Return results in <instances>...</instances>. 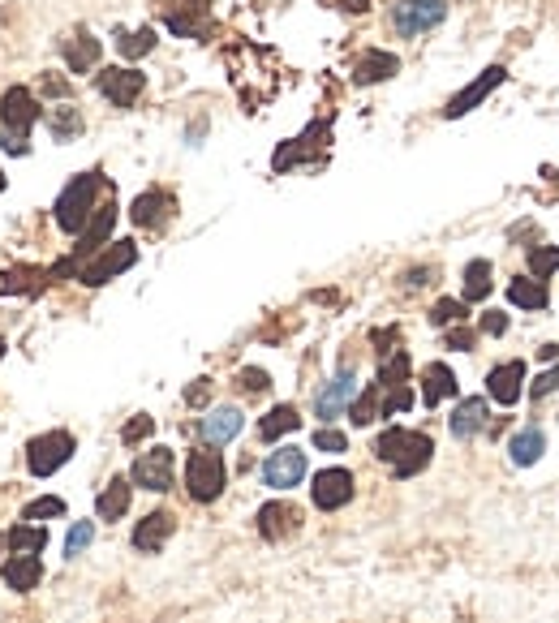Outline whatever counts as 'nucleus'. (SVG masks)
Wrapping results in <instances>:
<instances>
[{
	"label": "nucleus",
	"instance_id": "nucleus-36",
	"mask_svg": "<svg viewBox=\"0 0 559 623\" xmlns=\"http://www.w3.org/2000/svg\"><path fill=\"white\" fill-rule=\"evenodd\" d=\"M117 48H121V56H129V61H138V56H147L155 48V31L151 26H142V31H134V35H121Z\"/></svg>",
	"mask_w": 559,
	"mask_h": 623
},
{
	"label": "nucleus",
	"instance_id": "nucleus-42",
	"mask_svg": "<svg viewBox=\"0 0 559 623\" xmlns=\"http://www.w3.org/2000/svg\"><path fill=\"white\" fill-rule=\"evenodd\" d=\"M555 387H559V366H551L547 374H538V383L529 387V391H534V400H542V396H551Z\"/></svg>",
	"mask_w": 559,
	"mask_h": 623
},
{
	"label": "nucleus",
	"instance_id": "nucleus-29",
	"mask_svg": "<svg viewBox=\"0 0 559 623\" xmlns=\"http://www.w3.org/2000/svg\"><path fill=\"white\" fill-rule=\"evenodd\" d=\"M48 129H52V138H56V142H74V138L82 134V112H78V108H69V104L48 108Z\"/></svg>",
	"mask_w": 559,
	"mask_h": 623
},
{
	"label": "nucleus",
	"instance_id": "nucleus-2",
	"mask_svg": "<svg viewBox=\"0 0 559 623\" xmlns=\"http://www.w3.org/2000/svg\"><path fill=\"white\" fill-rule=\"evenodd\" d=\"M104 190V177L99 172H82V177H74L61 190V198H56V224L65 228V233H82L86 224H91L95 215V194Z\"/></svg>",
	"mask_w": 559,
	"mask_h": 623
},
{
	"label": "nucleus",
	"instance_id": "nucleus-34",
	"mask_svg": "<svg viewBox=\"0 0 559 623\" xmlns=\"http://www.w3.org/2000/svg\"><path fill=\"white\" fill-rule=\"evenodd\" d=\"M379 396H383V387H379V383H370V387H366V396H362V400H353V409H349V413H353V426H370L375 417H383V400H379Z\"/></svg>",
	"mask_w": 559,
	"mask_h": 623
},
{
	"label": "nucleus",
	"instance_id": "nucleus-31",
	"mask_svg": "<svg viewBox=\"0 0 559 623\" xmlns=\"http://www.w3.org/2000/svg\"><path fill=\"white\" fill-rule=\"evenodd\" d=\"M486 297H491V263L473 258L465 267V301H486Z\"/></svg>",
	"mask_w": 559,
	"mask_h": 623
},
{
	"label": "nucleus",
	"instance_id": "nucleus-22",
	"mask_svg": "<svg viewBox=\"0 0 559 623\" xmlns=\"http://www.w3.org/2000/svg\"><path fill=\"white\" fill-rule=\"evenodd\" d=\"M448 426H452L456 439H473L478 430H486V400H478V396H473V400H461Z\"/></svg>",
	"mask_w": 559,
	"mask_h": 623
},
{
	"label": "nucleus",
	"instance_id": "nucleus-47",
	"mask_svg": "<svg viewBox=\"0 0 559 623\" xmlns=\"http://www.w3.org/2000/svg\"><path fill=\"white\" fill-rule=\"evenodd\" d=\"M43 91H48V95H69V86H65L61 78H48V74H43Z\"/></svg>",
	"mask_w": 559,
	"mask_h": 623
},
{
	"label": "nucleus",
	"instance_id": "nucleus-1",
	"mask_svg": "<svg viewBox=\"0 0 559 623\" xmlns=\"http://www.w3.org/2000/svg\"><path fill=\"white\" fill-rule=\"evenodd\" d=\"M430 439L418 430H405V426H392V430H383L379 434V443H375V456L387 460V465L396 469V477H413V473H422L430 465Z\"/></svg>",
	"mask_w": 559,
	"mask_h": 623
},
{
	"label": "nucleus",
	"instance_id": "nucleus-12",
	"mask_svg": "<svg viewBox=\"0 0 559 623\" xmlns=\"http://www.w3.org/2000/svg\"><path fill=\"white\" fill-rule=\"evenodd\" d=\"M99 91H104V99H112L117 108H129L142 91H147V74H138V69H104V74H99Z\"/></svg>",
	"mask_w": 559,
	"mask_h": 623
},
{
	"label": "nucleus",
	"instance_id": "nucleus-21",
	"mask_svg": "<svg viewBox=\"0 0 559 623\" xmlns=\"http://www.w3.org/2000/svg\"><path fill=\"white\" fill-rule=\"evenodd\" d=\"M396 69H400V61H396L392 52H366L362 61L353 65V82H357V86H370V82H383V78H392Z\"/></svg>",
	"mask_w": 559,
	"mask_h": 623
},
{
	"label": "nucleus",
	"instance_id": "nucleus-7",
	"mask_svg": "<svg viewBox=\"0 0 559 623\" xmlns=\"http://www.w3.org/2000/svg\"><path fill=\"white\" fill-rule=\"evenodd\" d=\"M301 477H306V452H301V447H280V452L267 456L263 482L271 490H293V486H301Z\"/></svg>",
	"mask_w": 559,
	"mask_h": 623
},
{
	"label": "nucleus",
	"instance_id": "nucleus-28",
	"mask_svg": "<svg viewBox=\"0 0 559 623\" xmlns=\"http://www.w3.org/2000/svg\"><path fill=\"white\" fill-rule=\"evenodd\" d=\"M508 301H512V306H521V310H542V306H547V284H542V280H512L508 284Z\"/></svg>",
	"mask_w": 559,
	"mask_h": 623
},
{
	"label": "nucleus",
	"instance_id": "nucleus-13",
	"mask_svg": "<svg viewBox=\"0 0 559 623\" xmlns=\"http://www.w3.org/2000/svg\"><path fill=\"white\" fill-rule=\"evenodd\" d=\"M241 426H246V417H241V409H233V404H224V409H211L203 422H198V434H203L207 447H224L233 443Z\"/></svg>",
	"mask_w": 559,
	"mask_h": 623
},
{
	"label": "nucleus",
	"instance_id": "nucleus-20",
	"mask_svg": "<svg viewBox=\"0 0 559 623\" xmlns=\"http://www.w3.org/2000/svg\"><path fill=\"white\" fill-rule=\"evenodd\" d=\"M39 576H43L39 555H13V559L5 563V585L18 589V593H31V589L39 585Z\"/></svg>",
	"mask_w": 559,
	"mask_h": 623
},
{
	"label": "nucleus",
	"instance_id": "nucleus-30",
	"mask_svg": "<svg viewBox=\"0 0 559 623\" xmlns=\"http://www.w3.org/2000/svg\"><path fill=\"white\" fill-rule=\"evenodd\" d=\"M5 542L13 546V555H39V550L48 546V529L43 525H13Z\"/></svg>",
	"mask_w": 559,
	"mask_h": 623
},
{
	"label": "nucleus",
	"instance_id": "nucleus-40",
	"mask_svg": "<svg viewBox=\"0 0 559 623\" xmlns=\"http://www.w3.org/2000/svg\"><path fill=\"white\" fill-rule=\"evenodd\" d=\"M314 447H319V452H344V447H349V439H344L340 430L323 426V430H314Z\"/></svg>",
	"mask_w": 559,
	"mask_h": 623
},
{
	"label": "nucleus",
	"instance_id": "nucleus-38",
	"mask_svg": "<svg viewBox=\"0 0 559 623\" xmlns=\"http://www.w3.org/2000/svg\"><path fill=\"white\" fill-rule=\"evenodd\" d=\"M91 538H95V525H91V520H82V525L69 529V538H65V559H78L82 550L91 546Z\"/></svg>",
	"mask_w": 559,
	"mask_h": 623
},
{
	"label": "nucleus",
	"instance_id": "nucleus-37",
	"mask_svg": "<svg viewBox=\"0 0 559 623\" xmlns=\"http://www.w3.org/2000/svg\"><path fill=\"white\" fill-rule=\"evenodd\" d=\"M529 271H534L538 280L555 275L559 271V245H538V250H529Z\"/></svg>",
	"mask_w": 559,
	"mask_h": 623
},
{
	"label": "nucleus",
	"instance_id": "nucleus-25",
	"mask_svg": "<svg viewBox=\"0 0 559 623\" xmlns=\"http://www.w3.org/2000/svg\"><path fill=\"white\" fill-rule=\"evenodd\" d=\"M297 426H301V417H297L293 404H276V409H271V413L263 417V422H258V434H263L267 443H276L280 434H293Z\"/></svg>",
	"mask_w": 559,
	"mask_h": 623
},
{
	"label": "nucleus",
	"instance_id": "nucleus-32",
	"mask_svg": "<svg viewBox=\"0 0 559 623\" xmlns=\"http://www.w3.org/2000/svg\"><path fill=\"white\" fill-rule=\"evenodd\" d=\"M314 138H327V125H310V129H306V138H297L293 147H280V151H276V172L293 168L297 159H306V151L314 147Z\"/></svg>",
	"mask_w": 559,
	"mask_h": 623
},
{
	"label": "nucleus",
	"instance_id": "nucleus-9",
	"mask_svg": "<svg viewBox=\"0 0 559 623\" xmlns=\"http://www.w3.org/2000/svg\"><path fill=\"white\" fill-rule=\"evenodd\" d=\"M0 121H5V134L26 138V134H31V125L39 121L35 95L26 91V86H13V91H9L5 99H0Z\"/></svg>",
	"mask_w": 559,
	"mask_h": 623
},
{
	"label": "nucleus",
	"instance_id": "nucleus-44",
	"mask_svg": "<svg viewBox=\"0 0 559 623\" xmlns=\"http://www.w3.org/2000/svg\"><path fill=\"white\" fill-rule=\"evenodd\" d=\"M482 331H486V336H504V331H508V314H486L482 318Z\"/></svg>",
	"mask_w": 559,
	"mask_h": 623
},
{
	"label": "nucleus",
	"instance_id": "nucleus-16",
	"mask_svg": "<svg viewBox=\"0 0 559 623\" xmlns=\"http://www.w3.org/2000/svg\"><path fill=\"white\" fill-rule=\"evenodd\" d=\"M172 211H177V202H172V194L164 190H151L134 198V207H129V220H134L138 228H164L172 220Z\"/></svg>",
	"mask_w": 559,
	"mask_h": 623
},
{
	"label": "nucleus",
	"instance_id": "nucleus-50",
	"mask_svg": "<svg viewBox=\"0 0 559 623\" xmlns=\"http://www.w3.org/2000/svg\"><path fill=\"white\" fill-rule=\"evenodd\" d=\"M0 550H5V538H0Z\"/></svg>",
	"mask_w": 559,
	"mask_h": 623
},
{
	"label": "nucleus",
	"instance_id": "nucleus-45",
	"mask_svg": "<svg viewBox=\"0 0 559 623\" xmlns=\"http://www.w3.org/2000/svg\"><path fill=\"white\" fill-rule=\"evenodd\" d=\"M207 396H211V387H207V379H198L190 391H185V400L190 404H207Z\"/></svg>",
	"mask_w": 559,
	"mask_h": 623
},
{
	"label": "nucleus",
	"instance_id": "nucleus-15",
	"mask_svg": "<svg viewBox=\"0 0 559 623\" xmlns=\"http://www.w3.org/2000/svg\"><path fill=\"white\" fill-rule=\"evenodd\" d=\"M301 529V512L293 503H267L263 512H258V533H263L267 542H280V538H293Z\"/></svg>",
	"mask_w": 559,
	"mask_h": 623
},
{
	"label": "nucleus",
	"instance_id": "nucleus-18",
	"mask_svg": "<svg viewBox=\"0 0 559 623\" xmlns=\"http://www.w3.org/2000/svg\"><path fill=\"white\" fill-rule=\"evenodd\" d=\"M521 379H525V366H521V361H508V366H495V370H491V379H486V391H491L495 404L512 409V404L521 400Z\"/></svg>",
	"mask_w": 559,
	"mask_h": 623
},
{
	"label": "nucleus",
	"instance_id": "nucleus-17",
	"mask_svg": "<svg viewBox=\"0 0 559 623\" xmlns=\"http://www.w3.org/2000/svg\"><path fill=\"white\" fill-rule=\"evenodd\" d=\"M112 224H117V207H104L99 215H91V224L78 233V245H74V263H82V258H91L95 250H104L108 245V233H112Z\"/></svg>",
	"mask_w": 559,
	"mask_h": 623
},
{
	"label": "nucleus",
	"instance_id": "nucleus-8",
	"mask_svg": "<svg viewBox=\"0 0 559 623\" xmlns=\"http://www.w3.org/2000/svg\"><path fill=\"white\" fill-rule=\"evenodd\" d=\"M172 465H177V460H172L168 447H151V452H142L134 460V486L164 495V490H172Z\"/></svg>",
	"mask_w": 559,
	"mask_h": 623
},
{
	"label": "nucleus",
	"instance_id": "nucleus-3",
	"mask_svg": "<svg viewBox=\"0 0 559 623\" xmlns=\"http://www.w3.org/2000/svg\"><path fill=\"white\" fill-rule=\"evenodd\" d=\"M224 456L211 452V447H198V452H190V460H185V486H190V499L198 503H215L224 490Z\"/></svg>",
	"mask_w": 559,
	"mask_h": 623
},
{
	"label": "nucleus",
	"instance_id": "nucleus-26",
	"mask_svg": "<svg viewBox=\"0 0 559 623\" xmlns=\"http://www.w3.org/2000/svg\"><path fill=\"white\" fill-rule=\"evenodd\" d=\"M95 512H99V520H121L129 512V482H125V477L108 482V490L95 499Z\"/></svg>",
	"mask_w": 559,
	"mask_h": 623
},
{
	"label": "nucleus",
	"instance_id": "nucleus-6",
	"mask_svg": "<svg viewBox=\"0 0 559 623\" xmlns=\"http://www.w3.org/2000/svg\"><path fill=\"white\" fill-rule=\"evenodd\" d=\"M138 263V250H134V241H112L104 254L99 258H91L82 271H78V280L82 284H91V288H99V284H108V280H117L121 271H129Z\"/></svg>",
	"mask_w": 559,
	"mask_h": 623
},
{
	"label": "nucleus",
	"instance_id": "nucleus-49",
	"mask_svg": "<svg viewBox=\"0 0 559 623\" xmlns=\"http://www.w3.org/2000/svg\"><path fill=\"white\" fill-rule=\"evenodd\" d=\"M370 5V0H344V9H349V13H362Z\"/></svg>",
	"mask_w": 559,
	"mask_h": 623
},
{
	"label": "nucleus",
	"instance_id": "nucleus-27",
	"mask_svg": "<svg viewBox=\"0 0 559 623\" xmlns=\"http://www.w3.org/2000/svg\"><path fill=\"white\" fill-rule=\"evenodd\" d=\"M547 452V439H542V430H521L516 439L508 443V456H512V465H534V460Z\"/></svg>",
	"mask_w": 559,
	"mask_h": 623
},
{
	"label": "nucleus",
	"instance_id": "nucleus-39",
	"mask_svg": "<svg viewBox=\"0 0 559 623\" xmlns=\"http://www.w3.org/2000/svg\"><path fill=\"white\" fill-rule=\"evenodd\" d=\"M465 318V301H439L435 310H430V323L435 327H452V323H461Z\"/></svg>",
	"mask_w": 559,
	"mask_h": 623
},
{
	"label": "nucleus",
	"instance_id": "nucleus-4",
	"mask_svg": "<svg viewBox=\"0 0 559 623\" xmlns=\"http://www.w3.org/2000/svg\"><path fill=\"white\" fill-rule=\"evenodd\" d=\"M443 18H448V5H443V0H396L392 5V31L405 35V39L435 31Z\"/></svg>",
	"mask_w": 559,
	"mask_h": 623
},
{
	"label": "nucleus",
	"instance_id": "nucleus-11",
	"mask_svg": "<svg viewBox=\"0 0 559 623\" xmlns=\"http://www.w3.org/2000/svg\"><path fill=\"white\" fill-rule=\"evenodd\" d=\"M310 495H314V507L336 512V507H344V503L353 499V473L349 469H323L319 477H314Z\"/></svg>",
	"mask_w": 559,
	"mask_h": 623
},
{
	"label": "nucleus",
	"instance_id": "nucleus-5",
	"mask_svg": "<svg viewBox=\"0 0 559 623\" xmlns=\"http://www.w3.org/2000/svg\"><path fill=\"white\" fill-rule=\"evenodd\" d=\"M69 456H74V434L69 430H48V434H39V439H31V447H26V465H31L35 477H52Z\"/></svg>",
	"mask_w": 559,
	"mask_h": 623
},
{
	"label": "nucleus",
	"instance_id": "nucleus-43",
	"mask_svg": "<svg viewBox=\"0 0 559 623\" xmlns=\"http://www.w3.org/2000/svg\"><path fill=\"white\" fill-rule=\"evenodd\" d=\"M241 387H246V391H267L271 387L267 370H241Z\"/></svg>",
	"mask_w": 559,
	"mask_h": 623
},
{
	"label": "nucleus",
	"instance_id": "nucleus-14",
	"mask_svg": "<svg viewBox=\"0 0 559 623\" xmlns=\"http://www.w3.org/2000/svg\"><path fill=\"white\" fill-rule=\"evenodd\" d=\"M499 82H504V69H499V65H491V69H486V74L478 78V82H469L465 86V91L461 95H452L448 99V108H443V117H448V121H456V117H465V112H473V108H478L482 104V99L486 95H491L495 91V86Z\"/></svg>",
	"mask_w": 559,
	"mask_h": 623
},
{
	"label": "nucleus",
	"instance_id": "nucleus-41",
	"mask_svg": "<svg viewBox=\"0 0 559 623\" xmlns=\"http://www.w3.org/2000/svg\"><path fill=\"white\" fill-rule=\"evenodd\" d=\"M151 430H155V422H151L147 413H142V417H134V422L125 426V434H121V439H125V443H142V439H147Z\"/></svg>",
	"mask_w": 559,
	"mask_h": 623
},
{
	"label": "nucleus",
	"instance_id": "nucleus-23",
	"mask_svg": "<svg viewBox=\"0 0 559 623\" xmlns=\"http://www.w3.org/2000/svg\"><path fill=\"white\" fill-rule=\"evenodd\" d=\"M456 396V374L448 370V366H426V374H422V400L430 404V409H435L439 400H452Z\"/></svg>",
	"mask_w": 559,
	"mask_h": 623
},
{
	"label": "nucleus",
	"instance_id": "nucleus-33",
	"mask_svg": "<svg viewBox=\"0 0 559 623\" xmlns=\"http://www.w3.org/2000/svg\"><path fill=\"white\" fill-rule=\"evenodd\" d=\"M43 280H48L43 267H13L5 271V293H39Z\"/></svg>",
	"mask_w": 559,
	"mask_h": 623
},
{
	"label": "nucleus",
	"instance_id": "nucleus-46",
	"mask_svg": "<svg viewBox=\"0 0 559 623\" xmlns=\"http://www.w3.org/2000/svg\"><path fill=\"white\" fill-rule=\"evenodd\" d=\"M0 147L13 151V155H26V138H13V134H0Z\"/></svg>",
	"mask_w": 559,
	"mask_h": 623
},
{
	"label": "nucleus",
	"instance_id": "nucleus-48",
	"mask_svg": "<svg viewBox=\"0 0 559 623\" xmlns=\"http://www.w3.org/2000/svg\"><path fill=\"white\" fill-rule=\"evenodd\" d=\"M448 344H452V349H469V344H473V336H469V331H452V336H448Z\"/></svg>",
	"mask_w": 559,
	"mask_h": 623
},
{
	"label": "nucleus",
	"instance_id": "nucleus-10",
	"mask_svg": "<svg viewBox=\"0 0 559 623\" xmlns=\"http://www.w3.org/2000/svg\"><path fill=\"white\" fill-rule=\"evenodd\" d=\"M353 396H357V374H353L349 366H344V370L336 374V379L319 391V400H314V413H319L323 422H336V417L353 404Z\"/></svg>",
	"mask_w": 559,
	"mask_h": 623
},
{
	"label": "nucleus",
	"instance_id": "nucleus-35",
	"mask_svg": "<svg viewBox=\"0 0 559 623\" xmlns=\"http://www.w3.org/2000/svg\"><path fill=\"white\" fill-rule=\"evenodd\" d=\"M48 516H65V499L43 495V499H35V503H26V507H22V520H31V525H43Z\"/></svg>",
	"mask_w": 559,
	"mask_h": 623
},
{
	"label": "nucleus",
	"instance_id": "nucleus-19",
	"mask_svg": "<svg viewBox=\"0 0 559 623\" xmlns=\"http://www.w3.org/2000/svg\"><path fill=\"white\" fill-rule=\"evenodd\" d=\"M172 529H177V520H172V512H151L147 520H138V529H134V546L142 550V555H151V550H164V542L172 538Z\"/></svg>",
	"mask_w": 559,
	"mask_h": 623
},
{
	"label": "nucleus",
	"instance_id": "nucleus-24",
	"mask_svg": "<svg viewBox=\"0 0 559 623\" xmlns=\"http://www.w3.org/2000/svg\"><path fill=\"white\" fill-rule=\"evenodd\" d=\"M61 52H65V65L74 69V74H86V69H95V61H99V39H91L82 31L74 39H65Z\"/></svg>",
	"mask_w": 559,
	"mask_h": 623
}]
</instances>
